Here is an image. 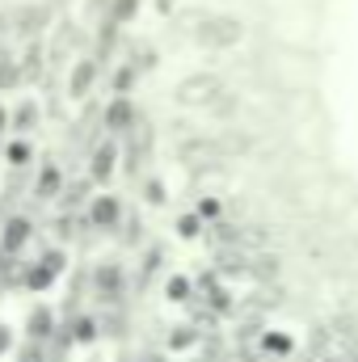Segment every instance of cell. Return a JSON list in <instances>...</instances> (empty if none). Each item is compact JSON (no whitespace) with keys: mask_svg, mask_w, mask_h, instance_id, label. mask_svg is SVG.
I'll return each instance as SVG.
<instances>
[{"mask_svg":"<svg viewBox=\"0 0 358 362\" xmlns=\"http://www.w3.org/2000/svg\"><path fill=\"white\" fill-rule=\"evenodd\" d=\"M245 21L236 17V13H224V8H215L202 25H198V34H194V42L202 47V51H236L241 42H245Z\"/></svg>","mask_w":358,"mask_h":362,"instance_id":"1","label":"cell"},{"mask_svg":"<svg viewBox=\"0 0 358 362\" xmlns=\"http://www.w3.org/2000/svg\"><path fill=\"white\" fill-rule=\"evenodd\" d=\"M219 89H224V81H219L215 72H190V76L178 81L173 101H178L181 110H207V101H211Z\"/></svg>","mask_w":358,"mask_h":362,"instance_id":"2","label":"cell"},{"mask_svg":"<svg viewBox=\"0 0 358 362\" xmlns=\"http://www.w3.org/2000/svg\"><path fill=\"white\" fill-rule=\"evenodd\" d=\"M178 160H185L190 169H211V165H219L224 156H219V139H211V135H185L178 144Z\"/></svg>","mask_w":358,"mask_h":362,"instance_id":"3","label":"cell"},{"mask_svg":"<svg viewBox=\"0 0 358 362\" xmlns=\"http://www.w3.org/2000/svg\"><path fill=\"white\" fill-rule=\"evenodd\" d=\"M89 228H97V232L122 228V198L118 194H93L89 198Z\"/></svg>","mask_w":358,"mask_h":362,"instance_id":"4","label":"cell"},{"mask_svg":"<svg viewBox=\"0 0 358 362\" xmlns=\"http://www.w3.org/2000/svg\"><path fill=\"white\" fill-rule=\"evenodd\" d=\"M97 76H101V64L97 59H72V68H68V97L72 101H85L93 93V85H97Z\"/></svg>","mask_w":358,"mask_h":362,"instance_id":"5","label":"cell"},{"mask_svg":"<svg viewBox=\"0 0 358 362\" xmlns=\"http://www.w3.org/2000/svg\"><path fill=\"white\" fill-rule=\"evenodd\" d=\"M101 122H105V131H110V135H127V131H135V127H139L135 101H131V97H114V101L105 105Z\"/></svg>","mask_w":358,"mask_h":362,"instance_id":"6","label":"cell"},{"mask_svg":"<svg viewBox=\"0 0 358 362\" xmlns=\"http://www.w3.org/2000/svg\"><path fill=\"white\" fill-rule=\"evenodd\" d=\"M30 236H34V223H30L25 215H8L4 228H0V253H4V257H17V253L30 245Z\"/></svg>","mask_w":358,"mask_h":362,"instance_id":"7","label":"cell"},{"mask_svg":"<svg viewBox=\"0 0 358 362\" xmlns=\"http://www.w3.org/2000/svg\"><path fill=\"white\" fill-rule=\"evenodd\" d=\"M114 173H118V144L114 139H101L89 156V181L93 185H105Z\"/></svg>","mask_w":358,"mask_h":362,"instance_id":"8","label":"cell"},{"mask_svg":"<svg viewBox=\"0 0 358 362\" xmlns=\"http://www.w3.org/2000/svg\"><path fill=\"white\" fill-rule=\"evenodd\" d=\"M59 270H64V257H59V253H47L42 262H34L30 270L21 274V282H25V286H30L34 295H42V291H47V286H51V282L59 278Z\"/></svg>","mask_w":358,"mask_h":362,"instance_id":"9","label":"cell"},{"mask_svg":"<svg viewBox=\"0 0 358 362\" xmlns=\"http://www.w3.org/2000/svg\"><path fill=\"white\" fill-rule=\"evenodd\" d=\"M93 282H97V295H101V299L118 303V295H122V266H118V262H105V266H97Z\"/></svg>","mask_w":358,"mask_h":362,"instance_id":"10","label":"cell"},{"mask_svg":"<svg viewBox=\"0 0 358 362\" xmlns=\"http://www.w3.org/2000/svg\"><path fill=\"white\" fill-rule=\"evenodd\" d=\"M47 59V51H42V42H25V51L17 55V72H21V85H30V81H38L42 76V64Z\"/></svg>","mask_w":358,"mask_h":362,"instance_id":"11","label":"cell"},{"mask_svg":"<svg viewBox=\"0 0 358 362\" xmlns=\"http://www.w3.org/2000/svg\"><path fill=\"white\" fill-rule=\"evenodd\" d=\"M236 114H241V93L219 89L211 101H207V118H215V122H232Z\"/></svg>","mask_w":358,"mask_h":362,"instance_id":"12","label":"cell"},{"mask_svg":"<svg viewBox=\"0 0 358 362\" xmlns=\"http://www.w3.org/2000/svg\"><path fill=\"white\" fill-rule=\"evenodd\" d=\"M258 346H262V354H270V358H291L295 354V337L291 333H278V329H266L258 337Z\"/></svg>","mask_w":358,"mask_h":362,"instance_id":"13","label":"cell"},{"mask_svg":"<svg viewBox=\"0 0 358 362\" xmlns=\"http://www.w3.org/2000/svg\"><path fill=\"white\" fill-rule=\"evenodd\" d=\"M25 333H30V341H47L55 333V312L51 308H34L25 316Z\"/></svg>","mask_w":358,"mask_h":362,"instance_id":"14","label":"cell"},{"mask_svg":"<svg viewBox=\"0 0 358 362\" xmlns=\"http://www.w3.org/2000/svg\"><path fill=\"white\" fill-rule=\"evenodd\" d=\"M59 194H64V173L55 165H42L38 169V181H34V198L47 202V198H59Z\"/></svg>","mask_w":358,"mask_h":362,"instance_id":"15","label":"cell"},{"mask_svg":"<svg viewBox=\"0 0 358 362\" xmlns=\"http://www.w3.org/2000/svg\"><path fill=\"white\" fill-rule=\"evenodd\" d=\"M198 337H202L198 325H173V329H169V350H173V354H185V350L198 346Z\"/></svg>","mask_w":358,"mask_h":362,"instance_id":"16","label":"cell"},{"mask_svg":"<svg viewBox=\"0 0 358 362\" xmlns=\"http://www.w3.org/2000/svg\"><path fill=\"white\" fill-rule=\"evenodd\" d=\"M38 118H42V114H38V105H34V101H25L21 110H13V114H8V127H13V131H34V122H38Z\"/></svg>","mask_w":358,"mask_h":362,"instance_id":"17","label":"cell"},{"mask_svg":"<svg viewBox=\"0 0 358 362\" xmlns=\"http://www.w3.org/2000/svg\"><path fill=\"white\" fill-rule=\"evenodd\" d=\"M165 295H169V303H185L194 295V286H190L185 274H173V278H165Z\"/></svg>","mask_w":358,"mask_h":362,"instance_id":"18","label":"cell"},{"mask_svg":"<svg viewBox=\"0 0 358 362\" xmlns=\"http://www.w3.org/2000/svg\"><path fill=\"white\" fill-rule=\"evenodd\" d=\"M241 152H249V139H245L241 131H228V135L219 139V156L228 160V156H241Z\"/></svg>","mask_w":358,"mask_h":362,"instance_id":"19","label":"cell"},{"mask_svg":"<svg viewBox=\"0 0 358 362\" xmlns=\"http://www.w3.org/2000/svg\"><path fill=\"white\" fill-rule=\"evenodd\" d=\"M202 228H207V223H202L194 211H190V215H178V236H181V240H198V236H202Z\"/></svg>","mask_w":358,"mask_h":362,"instance_id":"20","label":"cell"},{"mask_svg":"<svg viewBox=\"0 0 358 362\" xmlns=\"http://www.w3.org/2000/svg\"><path fill=\"white\" fill-rule=\"evenodd\" d=\"M21 85V72H17V59L8 55L4 64H0V93H8V89H17Z\"/></svg>","mask_w":358,"mask_h":362,"instance_id":"21","label":"cell"},{"mask_svg":"<svg viewBox=\"0 0 358 362\" xmlns=\"http://www.w3.org/2000/svg\"><path fill=\"white\" fill-rule=\"evenodd\" d=\"M89 185H93L89 177L72 181V185H64V202H68V206H81V202H85V198H89Z\"/></svg>","mask_w":358,"mask_h":362,"instance_id":"22","label":"cell"},{"mask_svg":"<svg viewBox=\"0 0 358 362\" xmlns=\"http://www.w3.org/2000/svg\"><path fill=\"white\" fill-rule=\"evenodd\" d=\"M93 337H97V320H89V316H81V320L72 325V341H76V346H89Z\"/></svg>","mask_w":358,"mask_h":362,"instance_id":"23","label":"cell"},{"mask_svg":"<svg viewBox=\"0 0 358 362\" xmlns=\"http://www.w3.org/2000/svg\"><path fill=\"white\" fill-rule=\"evenodd\" d=\"M4 156H8V165H13V169H21V165L30 160V144H21V139H17V144H8V148H4Z\"/></svg>","mask_w":358,"mask_h":362,"instance_id":"24","label":"cell"},{"mask_svg":"<svg viewBox=\"0 0 358 362\" xmlns=\"http://www.w3.org/2000/svg\"><path fill=\"white\" fill-rule=\"evenodd\" d=\"M194 215L207 223V219H219V198H198V206H194Z\"/></svg>","mask_w":358,"mask_h":362,"instance_id":"25","label":"cell"},{"mask_svg":"<svg viewBox=\"0 0 358 362\" xmlns=\"http://www.w3.org/2000/svg\"><path fill=\"white\" fill-rule=\"evenodd\" d=\"M148 202H165V189H161V181H148Z\"/></svg>","mask_w":358,"mask_h":362,"instance_id":"26","label":"cell"},{"mask_svg":"<svg viewBox=\"0 0 358 362\" xmlns=\"http://www.w3.org/2000/svg\"><path fill=\"white\" fill-rule=\"evenodd\" d=\"M8 346H13V341H8V329H4V325H0V358H4V354H8Z\"/></svg>","mask_w":358,"mask_h":362,"instance_id":"27","label":"cell"},{"mask_svg":"<svg viewBox=\"0 0 358 362\" xmlns=\"http://www.w3.org/2000/svg\"><path fill=\"white\" fill-rule=\"evenodd\" d=\"M4 131H8V110L0 105V139H4Z\"/></svg>","mask_w":358,"mask_h":362,"instance_id":"28","label":"cell"},{"mask_svg":"<svg viewBox=\"0 0 358 362\" xmlns=\"http://www.w3.org/2000/svg\"><path fill=\"white\" fill-rule=\"evenodd\" d=\"M4 59H8V47H4V38H0V64H4Z\"/></svg>","mask_w":358,"mask_h":362,"instance_id":"29","label":"cell"},{"mask_svg":"<svg viewBox=\"0 0 358 362\" xmlns=\"http://www.w3.org/2000/svg\"><path fill=\"white\" fill-rule=\"evenodd\" d=\"M139 362H165V358H161V354H144Z\"/></svg>","mask_w":358,"mask_h":362,"instance_id":"30","label":"cell"}]
</instances>
